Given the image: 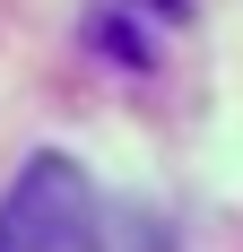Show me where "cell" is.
Instances as JSON below:
<instances>
[{
  "label": "cell",
  "instance_id": "1",
  "mask_svg": "<svg viewBox=\"0 0 243 252\" xmlns=\"http://www.w3.org/2000/svg\"><path fill=\"white\" fill-rule=\"evenodd\" d=\"M0 252H96V191L61 148L26 157L0 191Z\"/></svg>",
  "mask_w": 243,
  "mask_h": 252
}]
</instances>
